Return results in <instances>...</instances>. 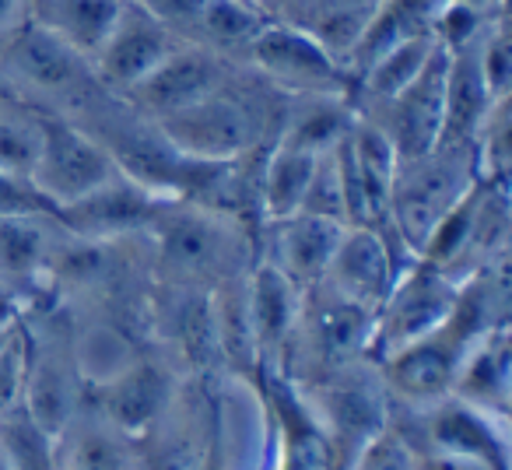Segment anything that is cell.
<instances>
[{"mask_svg": "<svg viewBox=\"0 0 512 470\" xmlns=\"http://www.w3.org/2000/svg\"><path fill=\"white\" fill-rule=\"evenodd\" d=\"M288 95L267 85L249 67L235 74L193 106L158 120V134L172 151L200 162H235L253 151L274 148Z\"/></svg>", "mask_w": 512, "mask_h": 470, "instance_id": "obj_1", "label": "cell"}, {"mask_svg": "<svg viewBox=\"0 0 512 470\" xmlns=\"http://www.w3.org/2000/svg\"><path fill=\"white\" fill-rule=\"evenodd\" d=\"M0 71L29 109L71 120H85L113 95L95 81L92 64L81 53L32 18L0 36Z\"/></svg>", "mask_w": 512, "mask_h": 470, "instance_id": "obj_2", "label": "cell"}, {"mask_svg": "<svg viewBox=\"0 0 512 470\" xmlns=\"http://www.w3.org/2000/svg\"><path fill=\"white\" fill-rule=\"evenodd\" d=\"M148 235L155 239L158 271H165V278L179 288L211 292L253 267L239 221L190 200H169Z\"/></svg>", "mask_w": 512, "mask_h": 470, "instance_id": "obj_3", "label": "cell"}, {"mask_svg": "<svg viewBox=\"0 0 512 470\" xmlns=\"http://www.w3.org/2000/svg\"><path fill=\"white\" fill-rule=\"evenodd\" d=\"M477 179L481 169L470 144H435L428 155L397 165L386 221L404 235L414 253H421L435 225L467 197Z\"/></svg>", "mask_w": 512, "mask_h": 470, "instance_id": "obj_4", "label": "cell"}, {"mask_svg": "<svg viewBox=\"0 0 512 470\" xmlns=\"http://www.w3.org/2000/svg\"><path fill=\"white\" fill-rule=\"evenodd\" d=\"M299 393L330 435L337 470H348L351 460L393 421V400L372 358L323 372L313 383H302Z\"/></svg>", "mask_w": 512, "mask_h": 470, "instance_id": "obj_5", "label": "cell"}, {"mask_svg": "<svg viewBox=\"0 0 512 470\" xmlns=\"http://www.w3.org/2000/svg\"><path fill=\"white\" fill-rule=\"evenodd\" d=\"M418 257L446 271L456 285L509 257V183L477 179L467 197L435 225Z\"/></svg>", "mask_w": 512, "mask_h": 470, "instance_id": "obj_6", "label": "cell"}, {"mask_svg": "<svg viewBox=\"0 0 512 470\" xmlns=\"http://www.w3.org/2000/svg\"><path fill=\"white\" fill-rule=\"evenodd\" d=\"M120 172L123 169L113 151L92 130L71 116L36 109V158H32L29 179L57 204V211L99 190Z\"/></svg>", "mask_w": 512, "mask_h": 470, "instance_id": "obj_7", "label": "cell"}, {"mask_svg": "<svg viewBox=\"0 0 512 470\" xmlns=\"http://www.w3.org/2000/svg\"><path fill=\"white\" fill-rule=\"evenodd\" d=\"M414 260H418V253L407 246V239L390 221H379V225H348L320 285L330 288L334 295H341V299L376 313L386 295H390L393 281Z\"/></svg>", "mask_w": 512, "mask_h": 470, "instance_id": "obj_8", "label": "cell"}, {"mask_svg": "<svg viewBox=\"0 0 512 470\" xmlns=\"http://www.w3.org/2000/svg\"><path fill=\"white\" fill-rule=\"evenodd\" d=\"M242 67L285 95H351L348 71L295 22H267L249 43Z\"/></svg>", "mask_w": 512, "mask_h": 470, "instance_id": "obj_9", "label": "cell"}, {"mask_svg": "<svg viewBox=\"0 0 512 470\" xmlns=\"http://www.w3.org/2000/svg\"><path fill=\"white\" fill-rule=\"evenodd\" d=\"M456 299H460V285L446 271H439L435 264L418 257L393 281L390 295L376 309L369 358L379 362V358L393 355L404 344L439 330L453 313Z\"/></svg>", "mask_w": 512, "mask_h": 470, "instance_id": "obj_10", "label": "cell"}, {"mask_svg": "<svg viewBox=\"0 0 512 470\" xmlns=\"http://www.w3.org/2000/svg\"><path fill=\"white\" fill-rule=\"evenodd\" d=\"M235 60L200 43H179L144 81H137L127 95H120L137 116L158 123L179 109L193 106L214 88H221L235 74Z\"/></svg>", "mask_w": 512, "mask_h": 470, "instance_id": "obj_11", "label": "cell"}, {"mask_svg": "<svg viewBox=\"0 0 512 470\" xmlns=\"http://www.w3.org/2000/svg\"><path fill=\"white\" fill-rule=\"evenodd\" d=\"M172 197H162L151 186L137 183L134 176L120 172L99 190L85 193L74 204H64L57 211V225L74 239L88 243H120L127 235H141L155 225V218L165 211Z\"/></svg>", "mask_w": 512, "mask_h": 470, "instance_id": "obj_12", "label": "cell"}, {"mask_svg": "<svg viewBox=\"0 0 512 470\" xmlns=\"http://www.w3.org/2000/svg\"><path fill=\"white\" fill-rule=\"evenodd\" d=\"M400 425L432 449L467 456V460L484 463L488 470H509V428H505L509 418L481 411L453 393L428 411L407 414V421H400Z\"/></svg>", "mask_w": 512, "mask_h": 470, "instance_id": "obj_13", "label": "cell"}, {"mask_svg": "<svg viewBox=\"0 0 512 470\" xmlns=\"http://www.w3.org/2000/svg\"><path fill=\"white\" fill-rule=\"evenodd\" d=\"M446 60L449 53L435 50L432 60L418 71L411 85L372 109H362L365 120H372L393 144L400 162L421 158L439 144L442 134V88H446Z\"/></svg>", "mask_w": 512, "mask_h": 470, "instance_id": "obj_14", "label": "cell"}, {"mask_svg": "<svg viewBox=\"0 0 512 470\" xmlns=\"http://www.w3.org/2000/svg\"><path fill=\"white\" fill-rule=\"evenodd\" d=\"M183 39L162 25L141 0H123L113 32L92 60V74L106 92L127 95L137 81H144Z\"/></svg>", "mask_w": 512, "mask_h": 470, "instance_id": "obj_15", "label": "cell"}, {"mask_svg": "<svg viewBox=\"0 0 512 470\" xmlns=\"http://www.w3.org/2000/svg\"><path fill=\"white\" fill-rule=\"evenodd\" d=\"M302 299H306V292L295 288L271 260L260 257L246 271V313L256 351V376L281 372L288 344L299 330Z\"/></svg>", "mask_w": 512, "mask_h": 470, "instance_id": "obj_16", "label": "cell"}, {"mask_svg": "<svg viewBox=\"0 0 512 470\" xmlns=\"http://www.w3.org/2000/svg\"><path fill=\"white\" fill-rule=\"evenodd\" d=\"M99 418L130 442H141L176 404V379L158 362H134L99 383Z\"/></svg>", "mask_w": 512, "mask_h": 470, "instance_id": "obj_17", "label": "cell"}, {"mask_svg": "<svg viewBox=\"0 0 512 470\" xmlns=\"http://www.w3.org/2000/svg\"><path fill=\"white\" fill-rule=\"evenodd\" d=\"M344 228H348L344 221L320 218V214H309V211H295V214H288V218L267 221L264 260H271L295 288L309 292V288L320 285L323 274H327Z\"/></svg>", "mask_w": 512, "mask_h": 470, "instance_id": "obj_18", "label": "cell"}, {"mask_svg": "<svg viewBox=\"0 0 512 470\" xmlns=\"http://www.w3.org/2000/svg\"><path fill=\"white\" fill-rule=\"evenodd\" d=\"M260 379H267V411L278 425V470H337L330 435L299 386L278 372H260Z\"/></svg>", "mask_w": 512, "mask_h": 470, "instance_id": "obj_19", "label": "cell"}, {"mask_svg": "<svg viewBox=\"0 0 512 470\" xmlns=\"http://www.w3.org/2000/svg\"><path fill=\"white\" fill-rule=\"evenodd\" d=\"M53 225L57 218H0V281L25 306L53 281Z\"/></svg>", "mask_w": 512, "mask_h": 470, "instance_id": "obj_20", "label": "cell"}, {"mask_svg": "<svg viewBox=\"0 0 512 470\" xmlns=\"http://www.w3.org/2000/svg\"><path fill=\"white\" fill-rule=\"evenodd\" d=\"M498 95L484 81L477 64V46L449 53L446 60V88H442V134L439 144H474L481 123L495 109Z\"/></svg>", "mask_w": 512, "mask_h": 470, "instance_id": "obj_21", "label": "cell"}, {"mask_svg": "<svg viewBox=\"0 0 512 470\" xmlns=\"http://www.w3.org/2000/svg\"><path fill=\"white\" fill-rule=\"evenodd\" d=\"M509 379H512V355H509V323H498L488 334L474 341V348L463 355L456 372L453 397L491 411L498 418H509Z\"/></svg>", "mask_w": 512, "mask_h": 470, "instance_id": "obj_22", "label": "cell"}, {"mask_svg": "<svg viewBox=\"0 0 512 470\" xmlns=\"http://www.w3.org/2000/svg\"><path fill=\"white\" fill-rule=\"evenodd\" d=\"M355 116L358 109L351 106V95H288L278 141L302 151H313V155H327V151H334L341 144V137L351 130Z\"/></svg>", "mask_w": 512, "mask_h": 470, "instance_id": "obj_23", "label": "cell"}, {"mask_svg": "<svg viewBox=\"0 0 512 470\" xmlns=\"http://www.w3.org/2000/svg\"><path fill=\"white\" fill-rule=\"evenodd\" d=\"M348 151L351 165H355L358 197H362V225H379V221H386V211H390V190L400 158L393 151V144L386 141L383 130L372 120H365L362 113L355 116V123L348 130Z\"/></svg>", "mask_w": 512, "mask_h": 470, "instance_id": "obj_24", "label": "cell"}, {"mask_svg": "<svg viewBox=\"0 0 512 470\" xmlns=\"http://www.w3.org/2000/svg\"><path fill=\"white\" fill-rule=\"evenodd\" d=\"M123 0H32L29 18L92 64L113 32Z\"/></svg>", "mask_w": 512, "mask_h": 470, "instance_id": "obj_25", "label": "cell"}, {"mask_svg": "<svg viewBox=\"0 0 512 470\" xmlns=\"http://www.w3.org/2000/svg\"><path fill=\"white\" fill-rule=\"evenodd\" d=\"M442 0H379L369 29L362 32L355 53L348 60V78H355L369 60L386 53L390 46L414 36H432V18Z\"/></svg>", "mask_w": 512, "mask_h": 470, "instance_id": "obj_26", "label": "cell"}, {"mask_svg": "<svg viewBox=\"0 0 512 470\" xmlns=\"http://www.w3.org/2000/svg\"><path fill=\"white\" fill-rule=\"evenodd\" d=\"M316 162H320V155H313V151L274 141V148L267 151L264 165H260V207H264V221H278L299 211L309 179L316 172Z\"/></svg>", "mask_w": 512, "mask_h": 470, "instance_id": "obj_27", "label": "cell"}, {"mask_svg": "<svg viewBox=\"0 0 512 470\" xmlns=\"http://www.w3.org/2000/svg\"><path fill=\"white\" fill-rule=\"evenodd\" d=\"M267 22L271 18L256 4H249V0H207L190 43L211 46V50L225 53L228 60L242 64L249 43H253L256 32L264 29Z\"/></svg>", "mask_w": 512, "mask_h": 470, "instance_id": "obj_28", "label": "cell"}, {"mask_svg": "<svg viewBox=\"0 0 512 470\" xmlns=\"http://www.w3.org/2000/svg\"><path fill=\"white\" fill-rule=\"evenodd\" d=\"M0 453L8 470H60V439L25 404L0 414Z\"/></svg>", "mask_w": 512, "mask_h": 470, "instance_id": "obj_29", "label": "cell"}, {"mask_svg": "<svg viewBox=\"0 0 512 470\" xmlns=\"http://www.w3.org/2000/svg\"><path fill=\"white\" fill-rule=\"evenodd\" d=\"M60 470H130V439L102 421L85 428L71 446H60Z\"/></svg>", "mask_w": 512, "mask_h": 470, "instance_id": "obj_30", "label": "cell"}, {"mask_svg": "<svg viewBox=\"0 0 512 470\" xmlns=\"http://www.w3.org/2000/svg\"><path fill=\"white\" fill-rule=\"evenodd\" d=\"M498 15H505V11H481L470 8V4H460V0H442L432 18V39L446 53L470 50V46L481 43V36L491 29V22Z\"/></svg>", "mask_w": 512, "mask_h": 470, "instance_id": "obj_31", "label": "cell"}, {"mask_svg": "<svg viewBox=\"0 0 512 470\" xmlns=\"http://www.w3.org/2000/svg\"><path fill=\"white\" fill-rule=\"evenodd\" d=\"M509 102L512 95L495 102V109L488 113V120L481 123L474 137V155H477V169H481V179H502L509 183V162H512V144H509Z\"/></svg>", "mask_w": 512, "mask_h": 470, "instance_id": "obj_32", "label": "cell"}, {"mask_svg": "<svg viewBox=\"0 0 512 470\" xmlns=\"http://www.w3.org/2000/svg\"><path fill=\"white\" fill-rule=\"evenodd\" d=\"M36 158V109L0 106V169L29 172Z\"/></svg>", "mask_w": 512, "mask_h": 470, "instance_id": "obj_33", "label": "cell"}, {"mask_svg": "<svg viewBox=\"0 0 512 470\" xmlns=\"http://www.w3.org/2000/svg\"><path fill=\"white\" fill-rule=\"evenodd\" d=\"M348 470H418V453L414 442L407 439V432L390 421L362 453L351 460Z\"/></svg>", "mask_w": 512, "mask_h": 470, "instance_id": "obj_34", "label": "cell"}, {"mask_svg": "<svg viewBox=\"0 0 512 470\" xmlns=\"http://www.w3.org/2000/svg\"><path fill=\"white\" fill-rule=\"evenodd\" d=\"M477 64H481L484 81H488L498 99L512 95V39L505 15H498L491 22V29L481 36V43H477Z\"/></svg>", "mask_w": 512, "mask_h": 470, "instance_id": "obj_35", "label": "cell"}, {"mask_svg": "<svg viewBox=\"0 0 512 470\" xmlns=\"http://www.w3.org/2000/svg\"><path fill=\"white\" fill-rule=\"evenodd\" d=\"M0 218H57V204L29 179V172L0 169Z\"/></svg>", "mask_w": 512, "mask_h": 470, "instance_id": "obj_36", "label": "cell"}, {"mask_svg": "<svg viewBox=\"0 0 512 470\" xmlns=\"http://www.w3.org/2000/svg\"><path fill=\"white\" fill-rule=\"evenodd\" d=\"M299 211L320 214V218H334V221H344V225H348V207H344V190H341V176H337L334 151L320 155Z\"/></svg>", "mask_w": 512, "mask_h": 470, "instance_id": "obj_37", "label": "cell"}, {"mask_svg": "<svg viewBox=\"0 0 512 470\" xmlns=\"http://www.w3.org/2000/svg\"><path fill=\"white\" fill-rule=\"evenodd\" d=\"M25 376H29V337H25V323H18L8 348L0 351V414L22 404Z\"/></svg>", "mask_w": 512, "mask_h": 470, "instance_id": "obj_38", "label": "cell"}, {"mask_svg": "<svg viewBox=\"0 0 512 470\" xmlns=\"http://www.w3.org/2000/svg\"><path fill=\"white\" fill-rule=\"evenodd\" d=\"M144 8L158 18L162 25H169L179 39L190 43L193 39V29L200 22V11H204L207 0H141Z\"/></svg>", "mask_w": 512, "mask_h": 470, "instance_id": "obj_39", "label": "cell"}, {"mask_svg": "<svg viewBox=\"0 0 512 470\" xmlns=\"http://www.w3.org/2000/svg\"><path fill=\"white\" fill-rule=\"evenodd\" d=\"M400 425V421H397ZM404 428V425H400ZM407 432V428H404ZM407 439L414 442V453H418V470H488L484 463L477 460H467V456H453V453H442V449H432L425 446V442H418L411 432H407Z\"/></svg>", "mask_w": 512, "mask_h": 470, "instance_id": "obj_40", "label": "cell"}, {"mask_svg": "<svg viewBox=\"0 0 512 470\" xmlns=\"http://www.w3.org/2000/svg\"><path fill=\"white\" fill-rule=\"evenodd\" d=\"M256 8L264 11L271 22H295L306 8V0H253Z\"/></svg>", "mask_w": 512, "mask_h": 470, "instance_id": "obj_41", "label": "cell"}, {"mask_svg": "<svg viewBox=\"0 0 512 470\" xmlns=\"http://www.w3.org/2000/svg\"><path fill=\"white\" fill-rule=\"evenodd\" d=\"M32 0H0V36L11 29H18L22 22H29Z\"/></svg>", "mask_w": 512, "mask_h": 470, "instance_id": "obj_42", "label": "cell"}, {"mask_svg": "<svg viewBox=\"0 0 512 470\" xmlns=\"http://www.w3.org/2000/svg\"><path fill=\"white\" fill-rule=\"evenodd\" d=\"M376 8H379V0H306L302 15H306V11H376Z\"/></svg>", "mask_w": 512, "mask_h": 470, "instance_id": "obj_43", "label": "cell"}, {"mask_svg": "<svg viewBox=\"0 0 512 470\" xmlns=\"http://www.w3.org/2000/svg\"><path fill=\"white\" fill-rule=\"evenodd\" d=\"M18 320H25V302L18 299V292L8 281H0V323H18Z\"/></svg>", "mask_w": 512, "mask_h": 470, "instance_id": "obj_44", "label": "cell"}, {"mask_svg": "<svg viewBox=\"0 0 512 470\" xmlns=\"http://www.w3.org/2000/svg\"><path fill=\"white\" fill-rule=\"evenodd\" d=\"M460 4H470V8L481 11H505V0H460Z\"/></svg>", "mask_w": 512, "mask_h": 470, "instance_id": "obj_45", "label": "cell"}, {"mask_svg": "<svg viewBox=\"0 0 512 470\" xmlns=\"http://www.w3.org/2000/svg\"><path fill=\"white\" fill-rule=\"evenodd\" d=\"M18 323H22V320H18ZM18 323H0V351L8 348V341H11V337H15Z\"/></svg>", "mask_w": 512, "mask_h": 470, "instance_id": "obj_46", "label": "cell"}, {"mask_svg": "<svg viewBox=\"0 0 512 470\" xmlns=\"http://www.w3.org/2000/svg\"><path fill=\"white\" fill-rule=\"evenodd\" d=\"M0 470H8V460H4V453H0Z\"/></svg>", "mask_w": 512, "mask_h": 470, "instance_id": "obj_47", "label": "cell"}]
</instances>
